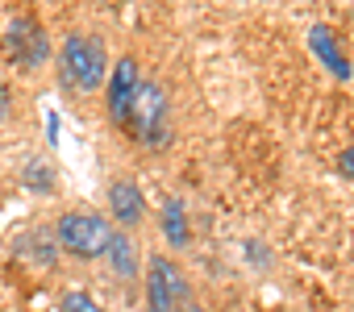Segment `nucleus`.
I'll list each match as a JSON object with an SVG mask.
<instances>
[{"label": "nucleus", "instance_id": "nucleus-1", "mask_svg": "<svg viewBox=\"0 0 354 312\" xmlns=\"http://www.w3.org/2000/svg\"><path fill=\"white\" fill-rule=\"evenodd\" d=\"M142 146H162L167 142V92L150 79L138 84L129 108H125V121H121Z\"/></svg>", "mask_w": 354, "mask_h": 312}, {"label": "nucleus", "instance_id": "nucleus-2", "mask_svg": "<svg viewBox=\"0 0 354 312\" xmlns=\"http://www.w3.org/2000/svg\"><path fill=\"white\" fill-rule=\"evenodd\" d=\"M109 75V59H104V42L88 38V34H71L63 42V79L80 92H96Z\"/></svg>", "mask_w": 354, "mask_h": 312}, {"label": "nucleus", "instance_id": "nucleus-3", "mask_svg": "<svg viewBox=\"0 0 354 312\" xmlns=\"http://www.w3.org/2000/svg\"><path fill=\"white\" fill-rule=\"evenodd\" d=\"M109 237H113V229L96 213H63L55 225V242L75 258H104Z\"/></svg>", "mask_w": 354, "mask_h": 312}, {"label": "nucleus", "instance_id": "nucleus-4", "mask_svg": "<svg viewBox=\"0 0 354 312\" xmlns=\"http://www.w3.org/2000/svg\"><path fill=\"white\" fill-rule=\"evenodd\" d=\"M184 300H188V279H184V271L175 266L171 258L154 254V258L146 262V308H150V312H175Z\"/></svg>", "mask_w": 354, "mask_h": 312}, {"label": "nucleus", "instance_id": "nucleus-5", "mask_svg": "<svg viewBox=\"0 0 354 312\" xmlns=\"http://www.w3.org/2000/svg\"><path fill=\"white\" fill-rule=\"evenodd\" d=\"M5 55L13 59V67L34 71V67H42L50 59V38H46V30L34 17H17L5 30Z\"/></svg>", "mask_w": 354, "mask_h": 312}, {"label": "nucleus", "instance_id": "nucleus-6", "mask_svg": "<svg viewBox=\"0 0 354 312\" xmlns=\"http://www.w3.org/2000/svg\"><path fill=\"white\" fill-rule=\"evenodd\" d=\"M138 84H142V79H138V63L125 55V59L109 71V113H113V121H125V108H129Z\"/></svg>", "mask_w": 354, "mask_h": 312}, {"label": "nucleus", "instance_id": "nucleus-7", "mask_svg": "<svg viewBox=\"0 0 354 312\" xmlns=\"http://www.w3.org/2000/svg\"><path fill=\"white\" fill-rule=\"evenodd\" d=\"M109 213H113V221H121L125 229H133V225L146 217L142 188H138V184H129V179H117V184L109 188Z\"/></svg>", "mask_w": 354, "mask_h": 312}, {"label": "nucleus", "instance_id": "nucleus-8", "mask_svg": "<svg viewBox=\"0 0 354 312\" xmlns=\"http://www.w3.org/2000/svg\"><path fill=\"white\" fill-rule=\"evenodd\" d=\"M104 258H109L117 279H138V246H133V237L125 229H113V237L104 246Z\"/></svg>", "mask_w": 354, "mask_h": 312}, {"label": "nucleus", "instance_id": "nucleus-9", "mask_svg": "<svg viewBox=\"0 0 354 312\" xmlns=\"http://www.w3.org/2000/svg\"><path fill=\"white\" fill-rule=\"evenodd\" d=\"M162 233L175 250H184L188 246V217H184V204L180 200H167L162 204Z\"/></svg>", "mask_w": 354, "mask_h": 312}, {"label": "nucleus", "instance_id": "nucleus-10", "mask_svg": "<svg viewBox=\"0 0 354 312\" xmlns=\"http://www.w3.org/2000/svg\"><path fill=\"white\" fill-rule=\"evenodd\" d=\"M313 50H317V55H321V59L333 67V75H337V79H350V63L342 59V50H337L333 34H329L325 26H317V30H313Z\"/></svg>", "mask_w": 354, "mask_h": 312}, {"label": "nucleus", "instance_id": "nucleus-11", "mask_svg": "<svg viewBox=\"0 0 354 312\" xmlns=\"http://www.w3.org/2000/svg\"><path fill=\"white\" fill-rule=\"evenodd\" d=\"M63 312H104L88 291H63Z\"/></svg>", "mask_w": 354, "mask_h": 312}, {"label": "nucleus", "instance_id": "nucleus-12", "mask_svg": "<svg viewBox=\"0 0 354 312\" xmlns=\"http://www.w3.org/2000/svg\"><path fill=\"white\" fill-rule=\"evenodd\" d=\"M9 113H13V96H9V84L0 79V125L9 121Z\"/></svg>", "mask_w": 354, "mask_h": 312}, {"label": "nucleus", "instance_id": "nucleus-13", "mask_svg": "<svg viewBox=\"0 0 354 312\" xmlns=\"http://www.w3.org/2000/svg\"><path fill=\"white\" fill-rule=\"evenodd\" d=\"M337 171H342V175H350V179H354V146H350V150H342V154H337Z\"/></svg>", "mask_w": 354, "mask_h": 312}, {"label": "nucleus", "instance_id": "nucleus-14", "mask_svg": "<svg viewBox=\"0 0 354 312\" xmlns=\"http://www.w3.org/2000/svg\"><path fill=\"white\" fill-rule=\"evenodd\" d=\"M175 312H205V308H201V304H180Z\"/></svg>", "mask_w": 354, "mask_h": 312}]
</instances>
